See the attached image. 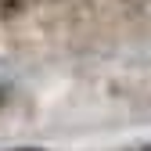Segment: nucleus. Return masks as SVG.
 <instances>
[{
    "instance_id": "f03ea898",
    "label": "nucleus",
    "mask_w": 151,
    "mask_h": 151,
    "mask_svg": "<svg viewBox=\"0 0 151 151\" xmlns=\"http://www.w3.org/2000/svg\"><path fill=\"white\" fill-rule=\"evenodd\" d=\"M0 101H4V90H0Z\"/></svg>"
},
{
    "instance_id": "f257e3e1",
    "label": "nucleus",
    "mask_w": 151,
    "mask_h": 151,
    "mask_svg": "<svg viewBox=\"0 0 151 151\" xmlns=\"http://www.w3.org/2000/svg\"><path fill=\"white\" fill-rule=\"evenodd\" d=\"M14 151H40V147H14Z\"/></svg>"
}]
</instances>
